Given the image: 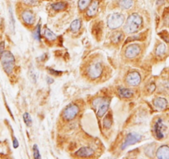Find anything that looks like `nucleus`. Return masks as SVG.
Returning <instances> with one entry per match:
<instances>
[{
	"instance_id": "1",
	"label": "nucleus",
	"mask_w": 169,
	"mask_h": 159,
	"mask_svg": "<svg viewBox=\"0 0 169 159\" xmlns=\"http://www.w3.org/2000/svg\"><path fill=\"white\" fill-rule=\"evenodd\" d=\"M106 65L102 60L93 58L87 61L83 66V73L87 79L90 81H98L105 76Z\"/></svg>"
},
{
	"instance_id": "2",
	"label": "nucleus",
	"mask_w": 169,
	"mask_h": 159,
	"mask_svg": "<svg viewBox=\"0 0 169 159\" xmlns=\"http://www.w3.org/2000/svg\"><path fill=\"white\" fill-rule=\"evenodd\" d=\"M144 26L143 17L137 13L130 14L124 25V31L127 34H135L141 30Z\"/></svg>"
},
{
	"instance_id": "3",
	"label": "nucleus",
	"mask_w": 169,
	"mask_h": 159,
	"mask_svg": "<svg viewBox=\"0 0 169 159\" xmlns=\"http://www.w3.org/2000/svg\"><path fill=\"white\" fill-rule=\"evenodd\" d=\"M111 98L109 96H97L93 97L91 102V106L93 109L96 111V116L98 118H102L104 115H106L108 109H109Z\"/></svg>"
},
{
	"instance_id": "4",
	"label": "nucleus",
	"mask_w": 169,
	"mask_h": 159,
	"mask_svg": "<svg viewBox=\"0 0 169 159\" xmlns=\"http://www.w3.org/2000/svg\"><path fill=\"white\" fill-rule=\"evenodd\" d=\"M1 63L4 68V70L7 74H10L13 71L15 66V58L10 51H4L2 56L0 57Z\"/></svg>"
},
{
	"instance_id": "5",
	"label": "nucleus",
	"mask_w": 169,
	"mask_h": 159,
	"mask_svg": "<svg viewBox=\"0 0 169 159\" xmlns=\"http://www.w3.org/2000/svg\"><path fill=\"white\" fill-rule=\"evenodd\" d=\"M125 15L120 13H114L107 18V27L111 30H116L122 26L125 22Z\"/></svg>"
},
{
	"instance_id": "6",
	"label": "nucleus",
	"mask_w": 169,
	"mask_h": 159,
	"mask_svg": "<svg viewBox=\"0 0 169 159\" xmlns=\"http://www.w3.org/2000/svg\"><path fill=\"white\" fill-rule=\"evenodd\" d=\"M79 111L80 109L79 105L75 103H70L62 111V119L65 121H71L76 118Z\"/></svg>"
},
{
	"instance_id": "7",
	"label": "nucleus",
	"mask_w": 169,
	"mask_h": 159,
	"mask_svg": "<svg viewBox=\"0 0 169 159\" xmlns=\"http://www.w3.org/2000/svg\"><path fill=\"white\" fill-rule=\"evenodd\" d=\"M143 139V136L141 134H139L138 133L135 132H130L129 134H127L124 139V141L122 143L120 144V149L123 151L125 150L126 148H128L129 146L134 145L137 143H139Z\"/></svg>"
},
{
	"instance_id": "8",
	"label": "nucleus",
	"mask_w": 169,
	"mask_h": 159,
	"mask_svg": "<svg viewBox=\"0 0 169 159\" xmlns=\"http://www.w3.org/2000/svg\"><path fill=\"white\" fill-rule=\"evenodd\" d=\"M166 125L162 118H158L153 125V134L156 139L162 140L165 137Z\"/></svg>"
},
{
	"instance_id": "9",
	"label": "nucleus",
	"mask_w": 169,
	"mask_h": 159,
	"mask_svg": "<svg viewBox=\"0 0 169 159\" xmlns=\"http://www.w3.org/2000/svg\"><path fill=\"white\" fill-rule=\"evenodd\" d=\"M142 81V78L140 73L136 71V70H132L129 71V73L125 77V82H126V85L128 87H138Z\"/></svg>"
},
{
	"instance_id": "10",
	"label": "nucleus",
	"mask_w": 169,
	"mask_h": 159,
	"mask_svg": "<svg viewBox=\"0 0 169 159\" xmlns=\"http://www.w3.org/2000/svg\"><path fill=\"white\" fill-rule=\"evenodd\" d=\"M142 51L141 46L139 44H131L128 46L126 47L124 54L125 57L128 60H133L139 55V54Z\"/></svg>"
},
{
	"instance_id": "11",
	"label": "nucleus",
	"mask_w": 169,
	"mask_h": 159,
	"mask_svg": "<svg viewBox=\"0 0 169 159\" xmlns=\"http://www.w3.org/2000/svg\"><path fill=\"white\" fill-rule=\"evenodd\" d=\"M22 19L25 25L29 26V27H32L35 22H36V17L33 12L31 10H24L22 13Z\"/></svg>"
},
{
	"instance_id": "12",
	"label": "nucleus",
	"mask_w": 169,
	"mask_h": 159,
	"mask_svg": "<svg viewBox=\"0 0 169 159\" xmlns=\"http://www.w3.org/2000/svg\"><path fill=\"white\" fill-rule=\"evenodd\" d=\"M117 94L122 99H130L135 95V91L129 87L119 86L117 87Z\"/></svg>"
},
{
	"instance_id": "13",
	"label": "nucleus",
	"mask_w": 169,
	"mask_h": 159,
	"mask_svg": "<svg viewBox=\"0 0 169 159\" xmlns=\"http://www.w3.org/2000/svg\"><path fill=\"white\" fill-rule=\"evenodd\" d=\"M94 154V151L90 147H83L79 149L77 152H75V156L79 158H90L93 157Z\"/></svg>"
},
{
	"instance_id": "14",
	"label": "nucleus",
	"mask_w": 169,
	"mask_h": 159,
	"mask_svg": "<svg viewBox=\"0 0 169 159\" xmlns=\"http://www.w3.org/2000/svg\"><path fill=\"white\" fill-rule=\"evenodd\" d=\"M99 8V1L98 0H93V2L90 4L88 7L87 8L86 15L87 17H94L96 13Z\"/></svg>"
},
{
	"instance_id": "15",
	"label": "nucleus",
	"mask_w": 169,
	"mask_h": 159,
	"mask_svg": "<svg viewBox=\"0 0 169 159\" xmlns=\"http://www.w3.org/2000/svg\"><path fill=\"white\" fill-rule=\"evenodd\" d=\"M156 157L158 158L168 159L169 158V146L162 145L156 151Z\"/></svg>"
},
{
	"instance_id": "16",
	"label": "nucleus",
	"mask_w": 169,
	"mask_h": 159,
	"mask_svg": "<svg viewBox=\"0 0 169 159\" xmlns=\"http://www.w3.org/2000/svg\"><path fill=\"white\" fill-rule=\"evenodd\" d=\"M153 104L154 107H156L158 110H165L168 107V101L165 98H163V97L154 98L153 101Z\"/></svg>"
},
{
	"instance_id": "17",
	"label": "nucleus",
	"mask_w": 169,
	"mask_h": 159,
	"mask_svg": "<svg viewBox=\"0 0 169 159\" xmlns=\"http://www.w3.org/2000/svg\"><path fill=\"white\" fill-rule=\"evenodd\" d=\"M111 42L114 45H119L121 43L124 39H125V34L122 31H116L111 35Z\"/></svg>"
},
{
	"instance_id": "18",
	"label": "nucleus",
	"mask_w": 169,
	"mask_h": 159,
	"mask_svg": "<svg viewBox=\"0 0 169 159\" xmlns=\"http://www.w3.org/2000/svg\"><path fill=\"white\" fill-rule=\"evenodd\" d=\"M43 35L45 39H46V40H48V41H50V42H54V41H55V40H57L56 35L54 33V32H52V31H51L49 28H47V27H46V28L44 29Z\"/></svg>"
},
{
	"instance_id": "19",
	"label": "nucleus",
	"mask_w": 169,
	"mask_h": 159,
	"mask_svg": "<svg viewBox=\"0 0 169 159\" xmlns=\"http://www.w3.org/2000/svg\"><path fill=\"white\" fill-rule=\"evenodd\" d=\"M133 5H134L133 0H119L118 2V6L123 10H129L133 7Z\"/></svg>"
},
{
	"instance_id": "20",
	"label": "nucleus",
	"mask_w": 169,
	"mask_h": 159,
	"mask_svg": "<svg viewBox=\"0 0 169 159\" xmlns=\"http://www.w3.org/2000/svg\"><path fill=\"white\" fill-rule=\"evenodd\" d=\"M111 125H112V113L109 111L103 119V127L104 129H109L111 127Z\"/></svg>"
},
{
	"instance_id": "21",
	"label": "nucleus",
	"mask_w": 169,
	"mask_h": 159,
	"mask_svg": "<svg viewBox=\"0 0 169 159\" xmlns=\"http://www.w3.org/2000/svg\"><path fill=\"white\" fill-rule=\"evenodd\" d=\"M82 27V22L80 19H75L70 24V31L73 33H77Z\"/></svg>"
},
{
	"instance_id": "22",
	"label": "nucleus",
	"mask_w": 169,
	"mask_h": 159,
	"mask_svg": "<svg viewBox=\"0 0 169 159\" xmlns=\"http://www.w3.org/2000/svg\"><path fill=\"white\" fill-rule=\"evenodd\" d=\"M52 9L56 12H60V11L65 10L67 7V4L65 2H57L51 5Z\"/></svg>"
},
{
	"instance_id": "23",
	"label": "nucleus",
	"mask_w": 169,
	"mask_h": 159,
	"mask_svg": "<svg viewBox=\"0 0 169 159\" xmlns=\"http://www.w3.org/2000/svg\"><path fill=\"white\" fill-rule=\"evenodd\" d=\"M166 52V46L165 44H159L155 49V54L157 56H162Z\"/></svg>"
},
{
	"instance_id": "24",
	"label": "nucleus",
	"mask_w": 169,
	"mask_h": 159,
	"mask_svg": "<svg viewBox=\"0 0 169 159\" xmlns=\"http://www.w3.org/2000/svg\"><path fill=\"white\" fill-rule=\"evenodd\" d=\"M91 3H92V0H79V4H78L79 10L84 11L85 9H87Z\"/></svg>"
},
{
	"instance_id": "25",
	"label": "nucleus",
	"mask_w": 169,
	"mask_h": 159,
	"mask_svg": "<svg viewBox=\"0 0 169 159\" xmlns=\"http://www.w3.org/2000/svg\"><path fill=\"white\" fill-rule=\"evenodd\" d=\"M23 119H24V122H25V124H26L28 127L31 126V124H32V119H31V116L29 115V113H27V112L24 113Z\"/></svg>"
},
{
	"instance_id": "26",
	"label": "nucleus",
	"mask_w": 169,
	"mask_h": 159,
	"mask_svg": "<svg viewBox=\"0 0 169 159\" xmlns=\"http://www.w3.org/2000/svg\"><path fill=\"white\" fill-rule=\"evenodd\" d=\"M143 33H139V35H135L133 37L128 38V40H126L125 43H128L129 41H133V40H142Z\"/></svg>"
},
{
	"instance_id": "27",
	"label": "nucleus",
	"mask_w": 169,
	"mask_h": 159,
	"mask_svg": "<svg viewBox=\"0 0 169 159\" xmlns=\"http://www.w3.org/2000/svg\"><path fill=\"white\" fill-rule=\"evenodd\" d=\"M40 25L39 24L37 27L36 28V30L34 31L33 33V37L34 38L37 40H40Z\"/></svg>"
},
{
	"instance_id": "28",
	"label": "nucleus",
	"mask_w": 169,
	"mask_h": 159,
	"mask_svg": "<svg viewBox=\"0 0 169 159\" xmlns=\"http://www.w3.org/2000/svg\"><path fill=\"white\" fill-rule=\"evenodd\" d=\"M33 156L35 158H40V152H39V149L37 148V144L33 146Z\"/></svg>"
},
{
	"instance_id": "29",
	"label": "nucleus",
	"mask_w": 169,
	"mask_h": 159,
	"mask_svg": "<svg viewBox=\"0 0 169 159\" xmlns=\"http://www.w3.org/2000/svg\"><path fill=\"white\" fill-rule=\"evenodd\" d=\"M146 88H147V92H148V93H152L156 88L155 84H154V83H149L148 86H146Z\"/></svg>"
},
{
	"instance_id": "30",
	"label": "nucleus",
	"mask_w": 169,
	"mask_h": 159,
	"mask_svg": "<svg viewBox=\"0 0 169 159\" xmlns=\"http://www.w3.org/2000/svg\"><path fill=\"white\" fill-rule=\"evenodd\" d=\"M9 15H10V22H11V27L13 31H14V27H15V22H14V17L13 15V12H12V9H9Z\"/></svg>"
},
{
	"instance_id": "31",
	"label": "nucleus",
	"mask_w": 169,
	"mask_h": 159,
	"mask_svg": "<svg viewBox=\"0 0 169 159\" xmlns=\"http://www.w3.org/2000/svg\"><path fill=\"white\" fill-rule=\"evenodd\" d=\"M27 5H36L38 3V0H22Z\"/></svg>"
},
{
	"instance_id": "32",
	"label": "nucleus",
	"mask_w": 169,
	"mask_h": 159,
	"mask_svg": "<svg viewBox=\"0 0 169 159\" xmlns=\"http://www.w3.org/2000/svg\"><path fill=\"white\" fill-rule=\"evenodd\" d=\"M4 46H5V44H4V41L0 42V57L2 56V54L4 52Z\"/></svg>"
},
{
	"instance_id": "33",
	"label": "nucleus",
	"mask_w": 169,
	"mask_h": 159,
	"mask_svg": "<svg viewBox=\"0 0 169 159\" xmlns=\"http://www.w3.org/2000/svg\"><path fill=\"white\" fill-rule=\"evenodd\" d=\"M13 147L14 148H17V147H18V142H17L16 138H14L13 139Z\"/></svg>"
}]
</instances>
